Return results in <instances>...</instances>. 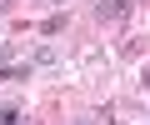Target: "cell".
<instances>
[{
	"instance_id": "obj_1",
	"label": "cell",
	"mask_w": 150,
	"mask_h": 125,
	"mask_svg": "<svg viewBox=\"0 0 150 125\" xmlns=\"http://www.w3.org/2000/svg\"><path fill=\"white\" fill-rule=\"evenodd\" d=\"M135 15V0H95V20L100 25H120Z\"/></svg>"
},
{
	"instance_id": "obj_2",
	"label": "cell",
	"mask_w": 150,
	"mask_h": 125,
	"mask_svg": "<svg viewBox=\"0 0 150 125\" xmlns=\"http://www.w3.org/2000/svg\"><path fill=\"white\" fill-rule=\"evenodd\" d=\"M0 80H5V85H20V80H30V60H25V65H0Z\"/></svg>"
},
{
	"instance_id": "obj_3",
	"label": "cell",
	"mask_w": 150,
	"mask_h": 125,
	"mask_svg": "<svg viewBox=\"0 0 150 125\" xmlns=\"http://www.w3.org/2000/svg\"><path fill=\"white\" fill-rule=\"evenodd\" d=\"M55 60H60V55H55V45H40V50H35V60H30V65H55Z\"/></svg>"
},
{
	"instance_id": "obj_4",
	"label": "cell",
	"mask_w": 150,
	"mask_h": 125,
	"mask_svg": "<svg viewBox=\"0 0 150 125\" xmlns=\"http://www.w3.org/2000/svg\"><path fill=\"white\" fill-rule=\"evenodd\" d=\"M0 125H25V120H20V110H15V105H0Z\"/></svg>"
},
{
	"instance_id": "obj_5",
	"label": "cell",
	"mask_w": 150,
	"mask_h": 125,
	"mask_svg": "<svg viewBox=\"0 0 150 125\" xmlns=\"http://www.w3.org/2000/svg\"><path fill=\"white\" fill-rule=\"evenodd\" d=\"M40 30H45V35H60V30H65V15H50V20H45Z\"/></svg>"
},
{
	"instance_id": "obj_6",
	"label": "cell",
	"mask_w": 150,
	"mask_h": 125,
	"mask_svg": "<svg viewBox=\"0 0 150 125\" xmlns=\"http://www.w3.org/2000/svg\"><path fill=\"white\" fill-rule=\"evenodd\" d=\"M10 5H15V0H0V15H5V10H10Z\"/></svg>"
},
{
	"instance_id": "obj_7",
	"label": "cell",
	"mask_w": 150,
	"mask_h": 125,
	"mask_svg": "<svg viewBox=\"0 0 150 125\" xmlns=\"http://www.w3.org/2000/svg\"><path fill=\"white\" fill-rule=\"evenodd\" d=\"M145 90H150V70H145Z\"/></svg>"
},
{
	"instance_id": "obj_8",
	"label": "cell",
	"mask_w": 150,
	"mask_h": 125,
	"mask_svg": "<svg viewBox=\"0 0 150 125\" xmlns=\"http://www.w3.org/2000/svg\"><path fill=\"white\" fill-rule=\"evenodd\" d=\"M80 125H85V120H80Z\"/></svg>"
}]
</instances>
